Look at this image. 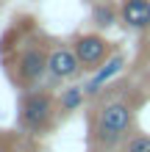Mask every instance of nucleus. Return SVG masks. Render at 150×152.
Here are the masks:
<instances>
[{
    "instance_id": "f257e3e1",
    "label": "nucleus",
    "mask_w": 150,
    "mask_h": 152,
    "mask_svg": "<svg viewBox=\"0 0 150 152\" xmlns=\"http://www.w3.org/2000/svg\"><path fill=\"white\" fill-rule=\"evenodd\" d=\"M134 127V108L125 100H109L98 108V116L92 122V138L103 149H114Z\"/></svg>"
},
{
    "instance_id": "f03ea898",
    "label": "nucleus",
    "mask_w": 150,
    "mask_h": 152,
    "mask_svg": "<svg viewBox=\"0 0 150 152\" xmlns=\"http://www.w3.org/2000/svg\"><path fill=\"white\" fill-rule=\"evenodd\" d=\"M20 122L31 133H45L53 122V97L45 91H31L20 105Z\"/></svg>"
},
{
    "instance_id": "7ed1b4c3",
    "label": "nucleus",
    "mask_w": 150,
    "mask_h": 152,
    "mask_svg": "<svg viewBox=\"0 0 150 152\" xmlns=\"http://www.w3.org/2000/svg\"><path fill=\"white\" fill-rule=\"evenodd\" d=\"M72 50H75V56H78V61H81L83 69H100L106 61H109L111 44L103 36H98V33H83V36L75 39Z\"/></svg>"
},
{
    "instance_id": "20e7f679",
    "label": "nucleus",
    "mask_w": 150,
    "mask_h": 152,
    "mask_svg": "<svg viewBox=\"0 0 150 152\" xmlns=\"http://www.w3.org/2000/svg\"><path fill=\"white\" fill-rule=\"evenodd\" d=\"M81 61H78L72 47H56L47 53V72L58 80H72L78 72H81Z\"/></svg>"
},
{
    "instance_id": "39448f33",
    "label": "nucleus",
    "mask_w": 150,
    "mask_h": 152,
    "mask_svg": "<svg viewBox=\"0 0 150 152\" xmlns=\"http://www.w3.org/2000/svg\"><path fill=\"white\" fill-rule=\"evenodd\" d=\"M47 72V53L42 47H28L17 61V75L22 83H36Z\"/></svg>"
},
{
    "instance_id": "423d86ee",
    "label": "nucleus",
    "mask_w": 150,
    "mask_h": 152,
    "mask_svg": "<svg viewBox=\"0 0 150 152\" xmlns=\"http://www.w3.org/2000/svg\"><path fill=\"white\" fill-rule=\"evenodd\" d=\"M120 17L128 28L134 31H147L150 28V0H122Z\"/></svg>"
},
{
    "instance_id": "0eeeda50",
    "label": "nucleus",
    "mask_w": 150,
    "mask_h": 152,
    "mask_svg": "<svg viewBox=\"0 0 150 152\" xmlns=\"http://www.w3.org/2000/svg\"><path fill=\"white\" fill-rule=\"evenodd\" d=\"M122 66H125V58H122L120 53H117V56H111V58L98 69V72H95V77L89 80V86H86V94H98L103 83H109L114 75H120V72H122Z\"/></svg>"
},
{
    "instance_id": "6e6552de",
    "label": "nucleus",
    "mask_w": 150,
    "mask_h": 152,
    "mask_svg": "<svg viewBox=\"0 0 150 152\" xmlns=\"http://www.w3.org/2000/svg\"><path fill=\"white\" fill-rule=\"evenodd\" d=\"M83 88H78V86H69V88H64L61 91V111H78L83 105Z\"/></svg>"
},
{
    "instance_id": "1a4fd4ad",
    "label": "nucleus",
    "mask_w": 150,
    "mask_h": 152,
    "mask_svg": "<svg viewBox=\"0 0 150 152\" xmlns=\"http://www.w3.org/2000/svg\"><path fill=\"white\" fill-rule=\"evenodd\" d=\"M92 20L98 28H109V25L117 22V14H114V8L109 3H100V6H95V11H92Z\"/></svg>"
},
{
    "instance_id": "9d476101",
    "label": "nucleus",
    "mask_w": 150,
    "mask_h": 152,
    "mask_svg": "<svg viewBox=\"0 0 150 152\" xmlns=\"http://www.w3.org/2000/svg\"><path fill=\"white\" fill-rule=\"evenodd\" d=\"M125 152H150V136H134L125 144Z\"/></svg>"
}]
</instances>
